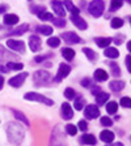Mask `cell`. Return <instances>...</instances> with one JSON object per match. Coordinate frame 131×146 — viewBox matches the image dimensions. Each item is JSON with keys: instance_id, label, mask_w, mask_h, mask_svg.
<instances>
[{"instance_id": "5b68a950", "label": "cell", "mask_w": 131, "mask_h": 146, "mask_svg": "<svg viewBox=\"0 0 131 146\" xmlns=\"http://www.w3.org/2000/svg\"><path fill=\"white\" fill-rule=\"evenodd\" d=\"M62 39L64 40L66 43L68 44H79V43L83 42V39L77 35L76 33H73V31H67V33H62Z\"/></svg>"}, {"instance_id": "db71d44e", "label": "cell", "mask_w": 131, "mask_h": 146, "mask_svg": "<svg viewBox=\"0 0 131 146\" xmlns=\"http://www.w3.org/2000/svg\"><path fill=\"white\" fill-rule=\"evenodd\" d=\"M128 20H130V24H131V17H128Z\"/></svg>"}, {"instance_id": "7a4b0ae2", "label": "cell", "mask_w": 131, "mask_h": 146, "mask_svg": "<svg viewBox=\"0 0 131 146\" xmlns=\"http://www.w3.org/2000/svg\"><path fill=\"white\" fill-rule=\"evenodd\" d=\"M104 11H105V1L104 0H92L88 5V12L95 18L101 17L102 13H104Z\"/></svg>"}, {"instance_id": "d6986e66", "label": "cell", "mask_w": 131, "mask_h": 146, "mask_svg": "<svg viewBox=\"0 0 131 146\" xmlns=\"http://www.w3.org/2000/svg\"><path fill=\"white\" fill-rule=\"evenodd\" d=\"M4 24L8 25V26H13L18 22V16L17 15H13V13H8V15L4 16Z\"/></svg>"}, {"instance_id": "d590c367", "label": "cell", "mask_w": 131, "mask_h": 146, "mask_svg": "<svg viewBox=\"0 0 131 146\" xmlns=\"http://www.w3.org/2000/svg\"><path fill=\"white\" fill-rule=\"evenodd\" d=\"M47 44H49L50 47H52V48L59 47V44H60V39H59L58 36H51V38L47 39Z\"/></svg>"}, {"instance_id": "cb8c5ba5", "label": "cell", "mask_w": 131, "mask_h": 146, "mask_svg": "<svg viewBox=\"0 0 131 146\" xmlns=\"http://www.w3.org/2000/svg\"><path fill=\"white\" fill-rule=\"evenodd\" d=\"M11 59H17V56L7 51L3 46H0V60H11Z\"/></svg>"}, {"instance_id": "4fadbf2b", "label": "cell", "mask_w": 131, "mask_h": 146, "mask_svg": "<svg viewBox=\"0 0 131 146\" xmlns=\"http://www.w3.org/2000/svg\"><path fill=\"white\" fill-rule=\"evenodd\" d=\"M41 46H42V42H41V38L37 35H32L29 38V47L33 52H38L41 50Z\"/></svg>"}, {"instance_id": "d6a6232c", "label": "cell", "mask_w": 131, "mask_h": 146, "mask_svg": "<svg viewBox=\"0 0 131 146\" xmlns=\"http://www.w3.org/2000/svg\"><path fill=\"white\" fill-rule=\"evenodd\" d=\"M106 111H107V113H116L117 111H118V103H117L116 100L109 102V103L106 104Z\"/></svg>"}, {"instance_id": "e575fe53", "label": "cell", "mask_w": 131, "mask_h": 146, "mask_svg": "<svg viewBox=\"0 0 131 146\" xmlns=\"http://www.w3.org/2000/svg\"><path fill=\"white\" fill-rule=\"evenodd\" d=\"M122 5H123V0H112V3H110V11H112V12L118 11Z\"/></svg>"}, {"instance_id": "4dcf8cb0", "label": "cell", "mask_w": 131, "mask_h": 146, "mask_svg": "<svg viewBox=\"0 0 131 146\" xmlns=\"http://www.w3.org/2000/svg\"><path fill=\"white\" fill-rule=\"evenodd\" d=\"M83 52L85 54V56L89 59V60H96V59H97V54H96L92 48H89V47H84V48H83Z\"/></svg>"}, {"instance_id": "277c9868", "label": "cell", "mask_w": 131, "mask_h": 146, "mask_svg": "<svg viewBox=\"0 0 131 146\" xmlns=\"http://www.w3.org/2000/svg\"><path fill=\"white\" fill-rule=\"evenodd\" d=\"M25 99L26 100H32V102H40V103H43L46 106H54V100L50 99V98L45 97V95H41L38 93H26L25 94Z\"/></svg>"}, {"instance_id": "816d5d0a", "label": "cell", "mask_w": 131, "mask_h": 146, "mask_svg": "<svg viewBox=\"0 0 131 146\" xmlns=\"http://www.w3.org/2000/svg\"><path fill=\"white\" fill-rule=\"evenodd\" d=\"M127 50L130 51V54H131V40H128L127 42Z\"/></svg>"}, {"instance_id": "9a60e30c", "label": "cell", "mask_w": 131, "mask_h": 146, "mask_svg": "<svg viewBox=\"0 0 131 146\" xmlns=\"http://www.w3.org/2000/svg\"><path fill=\"white\" fill-rule=\"evenodd\" d=\"M109 89L112 91L118 93V91H121V90H123V89H125V82L119 81V80H113V81L109 82Z\"/></svg>"}, {"instance_id": "9c48e42d", "label": "cell", "mask_w": 131, "mask_h": 146, "mask_svg": "<svg viewBox=\"0 0 131 146\" xmlns=\"http://www.w3.org/2000/svg\"><path fill=\"white\" fill-rule=\"evenodd\" d=\"M7 46L12 51H16V52H24L25 51V43L22 40H17V39H8L7 40Z\"/></svg>"}, {"instance_id": "f35d334b", "label": "cell", "mask_w": 131, "mask_h": 146, "mask_svg": "<svg viewBox=\"0 0 131 146\" xmlns=\"http://www.w3.org/2000/svg\"><path fill=\"white\" fill-rule=\"evenodd\" d=\"M64 97L67 98V99H73V98L76 97V91L73 90L72 88H67L64 90Z\"/></svg>"}, {"instance_id": "bcb514c9", "label": "cell", "mask_w": 131, "mask_h": 146, "mask_svg": "<svg viewBox=\"0 0 131 146\" xmlns=\"http://www.w3.org/2000/svg\"><path fill=\"white\" fill-rule=\"evenodd\" d=\"M125 64H126V67H127L128 73H131V55H127V56H126Z\"/></svg>"}, {"instance_id": "74e56055", "label": "cell", "mask_w": 131, "mask_h": 146, "mask_svg": "<svg viewBox=\"0 0 131 146\" xmlns=\"http://www.w3.org/2000/svg\"><path fill=\"white\" fill-rule=\"evenodd\" d=\"M52 56H54L52 54H47V55H38V56H36V58H34V61H36L37 64H40V63H42V61L47 60V59H51Z\"/></svg>"}, {"instance_id": "603a6c76", "label": "cell", "mask_w": 131, "mask_h": 146, "mask_svg": "<svg viewBox=\"0 0 131 146\" xmlns=\"http://www.w3.org/2000/svg\"><path fill=\"white\" fill-rule=\"evenodd\" d=\"M80 142L84 143V145H96L97 140L93 134H83L81 138H80Z\"/></svg>"}, {"instance_id": "c3c4849f", "label": "cell", "mask_w": 131, "mask_h": 146, "mask_svg": "<svg viewBox=\"0 0 131 146\" xmlns=\"http://www.w3.org/2000/svg\"><path fill=\"white\" fill-rule=\"evenodd\" d=\"M7 9H8V5H7V4H1V5H0V13H5Z\"/></svg>"}, {"instance_id": "30bf717a", "label": "cell", "mask_w": 131, "mask_h": 146, "mask_svg": "<svg viewBox=\"0 0 131 146\" xmlns=\"http://www.w3.org/2000/svg\"><path fill=\"white\" fill-rule=\"evenodd\" d=\"M71 22H72L77 29H80V30H83V31L88 29V24H87V21L84 20V18L80 17L79 15H72L71 16Z\"/></svg>"}, {"instance_id": "836d02e7", "label": "cell", "mask_w": 131, "mask_h": 146, "mask_svg": "<svg viewBox=\"0 0 131 146\" xmlns=\"http://www.w3.org/2000/svg\"><path fill=\"white\" fill-rule=\"evenodd\" d=\"M37 16H38L40 20H42V21H51L52 18H54L52 13H49V12H46V11H42V12L38 13Z\"/></svg>"}, {"instance_id": "f5cc1de1", "label": "cell", "mask_w": 131, "mask_h": 146, "mask_svg": "<svg viewBox=\"0 0 131 146\" xmlns=\"http://www.w3.org/2000/svg\"><path fill=\"white\" fill-rule=\"evenodd\" d=\"M126 1H127V3H128V4H131V0H126Z\"/></svg>"}, {"instance_id": "8fae6325", "label": "cell", "mask_w": 131, "mask_h": 146, "mask_svg": "<svg viewBox=\"0 0 131 146\" xmlns=\"http://www.w3.org/2000/svg\"><path fill=\"white\" fill-rule=\"evenodd\" d=\"M60 112H62L60 116L64 120H71V119L73 117V110H72V107L70 106V103H66V102H64L60 107Z\"/></svg>"}, {"instance_id": "ba28073f", "label": "cell", "mask_w": 131, "mask_h": 146, "mask_svg": "<svg viewBox=\"0 0 131 146\" xmlns=\"http://www.w3.org/2000/svg\"><path fill=\"white\" fill-rule=\"evenodd\" d=\"M84 115H85L87 119L93 120V119H97L98 116H100V110H98V107L95 106V104H88V106L85 107V110H84Z\"/></svg>"}, {"instance_id": "8992f818", "label": "cell", "mask_w": 131, "mask_h": 146, "mask_svg": "<svg viewBox=\"0 0 131 146\" xmlns=\"http://www.w3.org/2000/svg\"><path fill=\"white\" fill-rule=\"evenodd\" d=\"M71 72V67L68 65V64H64L62 63L60 65H59V69H58V73H56V76L52 78V81L54 82H60L63 78H66V77L70 74Z\"/></svg>"}, {"instance_id": "1f68e13d", "label": "cell", "mask_w": 131, "mask_h": 146, "mask_svg": "<svg viewBox=\"0 0 131 146\" xmlns=\"http://www.w3.org/2000/svg\"><path fill=\"white\" fill-rule=\"evenodd\" d=\"M7 68L9 70L13 69V70H21L24 68V64L22 63H15V61H8L7 63Z\"/></svg>"}, {"instance_id": "52a82bcc", "label": "cell", "mask_w": 131, "mask_h": 146, "mask_svg": "<svg viewBox=\"0 0 131 146\" xmlns=\"http://www.w3.org/2000/svg\"><path fill=\"white\" fill-rule=\"evenodd\" d=\"M26 77H28V73L26 72H22V73H20V74H17V76L12 77V78H9L8 84L12 86V88H20V86H22V84L25 82Z\"/></svg>"}, {"instance_id": "5bb4252c", "label": "cell", "mask_w": 131, "mask_h": 146, "mask_svg": "<svg viewBox=\"0 0 131 146\" xmlns=\"http://www.w3.org/2000/svg\"><path fill=\"white\" fill-rule=\"evenodd\" d=\"M28 30H29V25H28V24H22L21 26L16 27L15 30H12V31H9V33H7V34H5V36H16V35H22V34H25Z\"/></svg>"}, {"instance_id": "ee69618b", "label": "cell", "mask_w": 131, "mask_h": 146, "mask_svg": "<svg viewBox=\"0 0 131 146\" xmlns=\"http://www.w3.org/2000/svg\"><path fill=\"white\" fill-rule=\"evenodd\" d=\"M77 127H79V129L80 131H87V129H88V123L85 121V120H80L79 121V124H77Z\"/></svg>"}, {"instance_id": "e0dca14e", "label": "cell", "mask_w": 131, "mask_h": 146, "mask_svg": "<svg viewBox=\"0 0 131 146\" xmlns=\"http://www.w3.org/2000/svg\"><path fill=\"white\" fill-rule=\"evenodd\" d=\"M100 140L105 143H112L114 141V133L112 131H102L100 133Z\"/></svg>"}, {"instance_id": "ac0fdd59", "label": "cell", "mask_w": 131, "mask_h": 146, "mask_svg": "<svg viewBox=\"0 0 131 146\" xmlns=\"http://www.w3.org/2000/svg\"><path fill=\"white\" fill-rule=\"evenodd\" d=\"M96 97V103L98 104V106H104L105 103H106L107 100H109L110 98V94L109 93H104V91H100L97 95H95Z\"/></svg>"}, {"instance_id": "f1b7e54d", "label": "cell", "mask_w": 131, "mask_h": 146, "mask_svg": "<svg viewBox=\"0 0 131 146\" xmlns=\"http://www.w3.org/2000/svg\"><path fill=\"white\" fill-rule=\"evenodd\" d=\"M123 24H125V21L119 17H114V18H112V21H110V26L113 27V29H119V27L123 26Z\"/></svg>"}, {"instance_id": "f6af8a7d", "label": "cell", "mask_w": 131, "mask_h": 146, "mask_svg": "<svg viewBox=\"0 0 131 146\" xmlns=\"http://www.w3.org/2000/svg\"><path fill=\"white\" fill-rule=\"evenodd\" d=\"M80 85H81L83 88H89V86H91V78H88V77L83 78L81 82H80Z\"/></svg>"}, {"instance_id": "d4e9b609", "label": "cell", "mask_w": 131, "mask_h": 146, "mask_svg": "<svg viewBox=\"0 0 131 146\" xmlns=\"http://www.w3.org/2000/svg\"><path fill=\"white\" fill-rule=\"evenodd\" d=\"M36 31L37 33H40V34H42V35H51L52 34V27L49 26V25H41V26L36 27Z\"/></svg>"}, {"instance_id": "7402d4cb", "label": "cell", "mask_w": 131, "mask_h": 146, "mask_svg": "<svg viewBox=\"0 0 131 146\" xmlns=\"http://www.w3.org/2000/svg\"><path fill=\"white\" fill-rule=\"evenodd\" d=\"M63 4H64V8L67 9L68 12H71V15H79L80 13V9L76 5H73V3L71 0H64Z\"/></svg>"}, {"instance_id": "6da1fadb", "label": "cell", "mask_w": 131, "mask_h": 146, "mask_svg": "<svg viewBox=\"0 0 131 146\" xmlns=\"http://www.w3.org/2000/svg\"><path fill=\"white\" fill-rule=\"evenodd\" d=\"M7 133H8V140L12 143H20L24 138V129L17 123H12L9 125L7 128Z\"/></svg>"}, {"instance_id": "7c38bea8", "label": "cell", "mask_w": 131, "mask_h": 146, "mask_svg": "<svg viewBox=\"0 0 131 146\" xmlns=\"http://www.w3.org/2000/svg\"><path fill=\"white\" fill-rule=\"evenodd\" d=\"M51 7L56 16H59V17H64V16H66V8H64V4L62 3V1H59V0H52Z\"/></svg>"}, {"instance_id": "b9f144b4", "label": "cell", "mask_w": 131, "mask_h": 146, "mask_svg": "<svg viewBox=\"0 0 131 146\" xmlns=\"http://www.w3.org/2000/svg\"><path fill=\"white\" fill-rule=\"evenodd\" d=\"M100 124L104 125V127H112L113 125V120L110 117H107V116H104V117L100 119Z\"/></svg>"}, {"instance_id": "8d00e7d4", "label": "cell", "mask_w": 131, "mask_h": 146, "mask_svg": "<svg viewBox=\"0 0 131 146\" xmlns=\"http://www.w3.org/2000/svg\"><path fill=\"white\" fill-rule=\"evenodd\" d=\"M51 22L55 25V26H58V27H64V26H66V24H67V22H66V20H64V17H59V18H55L54 17L51 20Z\"/></svg>"}, {"instance_id": "60d3db41", "label": "cell", "mask_w": 131, "mask_h": 146, "mask_svg": "<svg viewBox=\"0 0 131 146\" xmlns=\"http://www.w3.org/2000/svg\"><path fill=\"white\" fill-rule=\"evenodd\" d=\"M66 132H67V134H70V136H75V134L77 133V128L73 124H67L66 125Z\"/></svg>"}, {"instance_id": "2e32d148", "label": "cell", "mask_w": 131, "mask_h": 146, "mask_svg": "<svg viewBox=\"0 0 131 146\" xmlns=\"http://www.w3.org/2000/svg\"><path fill=\"white\" fill-rule=\"evenodd\" d=\"M95 42L98 47L105 48V47H107L110 43L113 42V39H112L110 36H97V38H95Z\"/></svg>"}, {"instance_id": "11a10c76", "label": "cell", "mask_w": 131, "mask_h": 146, "mask_svg": "<svg viewBox=\"0 0 131 146\" xmlns=\"http://www.w3.org/2000/svg\"><path fill=\"white\" fill-rule=\"evenodd\" d=\"M29 1H32V0H29Z\"/></svg>"}, {"instance_id": "484cf974", "label": "cell", "mask_w": 131, "mask_h": 146, "mask_svg": "<svg viewBox=\"0 0 131 146\" xmlns=\"http://www.w3.org/2000/svg\"><path fill=\"white\" fill-rule=\"evenodd\" d=\"M62 56L67 61H71L73 59V56H75V51L72 48H70V47H64V48H62Z\"/></svg>"}, {"instance_id": "7dc6e473", "label": "cell", "mask_w": 131, "mask_h": 146, "mask_svg": "<svg viewBox=\"0 0 131 146\" xmlns=\"http://www.w3.org/2000/svg\"><path fill=\"white\" fill-rule=\"evenodd\" d=\"M100 91H102V90H101L98 86H95V88H92V94H93V95H97Z\"/></svg>"}, {"instance_id": "ab89813d", "label": "cell", "mask_w": 131, "mask_h": 146, "mask_svg": "<svg viewBox=\"0 0 131 146\" xmlns=\"http://www.w3.org/2000/svg\"><path fill=\"white\" fill-rule=\"evenodd\" d=\"M119 104H121L122 107H125V108H131V98H128V97L121 98Z\"/></svg>"}, {"instance_id": "4316f807", "label": "cell", "mask_w": 131, "mask_h": 146, "mask_svg": "<svg viewBox=\"0 0 131 146\" xmlns=\"http://www.w3.org/2000/svg\"><path fill=\"white\" fill-rule=\"evenodd\" d=\"M84 104H85V99H84L81 95H79V97H75V102H73V107H75V110H77V111H81V110L84 108Z\"/></svg>"}, {"instance_id": "83f0119b", "label": "cell", "mask_w": 131, "mask_h": 146, "mask_svg": "<svg viewBox=\"0 0 131 146\" xmlns=\"http://www.w3.org/2000/svg\"><path fill=\"white\" fill-rule=\"evenodd\" d=\"M109 67L110 69H112V74H113L114 77H119L121 76V68H119V65L116 63V61H109Z\"/></svg>"}, {"instance_id": "3957f363", "label": "cell", "mask_w": 131, "mask_h": 146, "mask_svg": "<svg viewBox=\"0 0 131 146\" xmlns=\"http://www.w3.org/2000/svg\"><path fill=\"white\" fill-rule=\"evenodd\" d=\"M33 80H34V85L36 86H47L49 82L51 81V74L47 70H37L33 74Z\"/></svg>"}, {"instance_id": "681fc988", "label": "cell", "mask_w": 131, "mask_h": 146, "mask_svg": "<svg viewBox=\"0 0 131 146\" xmlns=\"http://www.w3.org/2000/svg\"><path fill=\"white\" fill-rule=\"evenodd\" d=\"M0 72H3V73H8L9 72V69L7 67H3L1 64H0Z\"/></svg>"}, {"instance_id": "ffe728a7", "label": "cell", "mask_w": 131, "mask_h": 146, "mask_svg": "<svg viewBox=\"0 0 131 146\" xmlns=\"http://www.w3.org/2000/svg\"><path fill=\"white\" fill-rule=\"evenodd\" d=\"M104 55L109 59H117L119 56V51L116 48V47H109V46H107V47H105Z\"/></svg>"}, {"instance_id": "7bdbcfd3", "label": "cell", "mask_w": 131, "mask_h": 146, "mask_svg": "<svg viewBox=\"0 0 131 146\" xmlns=\"http://www.w3.org/2000/svg\"><path fill=\"white\" fill-rule=\"evenodd\" d=\"M42 11H46V8L43 5H33L30 8V12L34 13V15H38V13H41Z\"/></svg>"}, {"instance_id": "f907efd6", "label": "cell", "mask_w": 131, "mask_h": 146, "mask_svg": "<svg viewBox=\"0 0 131 146\" xmlns=\"http://www.w3.org/2000/svg\"><path fill=\"white\" fill-rule=\"evenodd\" d=\"M3 86H4V78L3 76H0V90L3 89Z\"/></svg>"}, {"instance_id": "44dd1931", "label": "cell", "mask_w": 131, "mask_h": 146, "mask_svg": "<svg viewBox=\"0 0 131 146\" xmlns=\"http://www.w3.org/2000/svg\"><path fill=\"white\" fill-rule=\"evenodd\" d=\"M93 76H95L96 81L101 82V81H106L107 77H109V74L105 72V69H101V68H98V69L95 70V74H93Z\"/></svg>"}, {"instance_id": "f546056e", "label": "cell", "mask_w": 131, "mask_h": 146, "mask_svg": "<svg viewBox=\"0 0 131 146\" xmlns=\"http://www.w3.org/2000/svg\"><path fill=\"white\" fill-rule=\"evenodd\" d=\"M12 112H13V115H15V117L17 119V120H20V121H22L24 124L29 125V120H28L26 116H25L22 112H20V111H17V110H12Z\"/></svg>"}]
</instances>
